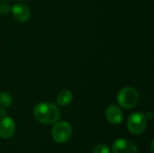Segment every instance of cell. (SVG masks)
Instances as JSON below:
<instances>
[{"instance_id": "cell-7", "label": "cell", "mask_w": 154, "mask_h": 153, "mask_svg": "<svg viewBox=\"0 0 154 153\" xmlns=\"http://www.w3.org/2000/svg\"><path fill=\"white\" fill-rule=\"evenodd\" d=\"M15 132V124L11 117L0 119V137L3 139L11 138Z\"/></svg>"}, {"instance_id": "cell-2", "label": "cell", "mask_w": 154, "mask_h": 153, "mask_svg": "<svg viewBox=\"0 0 154 153\" xmlns=\"http://www.w3.org/2000/svg\"><path fill=\"white\" fill-rule=\"evenodd\" d=\"M139 93L132 87H123L117 94V102L119 106L125 109H131L134 107L139 102Z\"/></svg>"}, {"instance_id": "cell-16", "label": "cell", "mask_w": 154, "mask_h": 153, "mask_svg": "<svg viewBox=\"0 0 154 153\" xmlns=\"http://www.w3.org/2000/svg\"><path fill=\"white\" fill-rule=\"evenodd\" d=\"M7 1H8V0H0V5H1V4H5V3H6Z\"/></svg>"}, {"instance_id": "cell-12", "label": "cell", "mask_w": 154, "mask_h": 153, "mask_svg": "<svg viewBox=\"0 0 154 153\" xmlns=\"http://www.w3.org/2000/svg\"><path fill=\"white\" fill-rule=\"evenodd\" d=\"M11 9H12V7L9 5H7L6 3L0 5V14H9L11 12Z\"/></svg>"}, {"instance_id": "cell-3", "label": "cell", "mask_w": 154, "mask_h": 153, "mask_svg": "<svg viewBox=\"0 0 154 153\" xmlns=\"http://www.w3.org/2000/svg\"><path fill=\"white\" fill-rule=\"evenodd\" d=\"M147 118L145 115L140 112L132 114L127 120V128L129 132L134 135H140L143 133L147 128Z\"/></svg>"}, {"instance_id": "cell-8", "label": "cell", "mask_w": 154, "mask_h": 153, "mask_svg": "<svg viewBox=\"0 0 154 153\" xmlns=\"http://www.w3.org/2000/svg\"><path fill=\"white\" fill-rule=\"evenodd\" d=\"M106 118L112 124H120L124 120V114L117 106L111 105L106 110Z\"/></svg>"}, {"instance_id": "cell-10", "label": "cell", "mask_w": 154, "mask_h": 153, "mask_svg": "<svg viewBox=\"0 0 154 153\" xmlns=\"http://www.w3.org/2000/svg\"><path fill=\"white\" fill-rule=\"evenodd\" d=\"M13 104V98L9 93L0 92V106L4 107H9Z\"/></svg>"}, {"instance_id": "cell-1", "label": "cell", "mask_w": 154, "mask_h": 153, "mask_svg": "<svg viewBox=\"0 0 154 153\" xmlns=\"http://www.w3.org/2000/svg\"><path fill=\"white\" fill-rule=\"evenodd\" d=\"M33 115L36 120L43 124H52L59 121L60 111L59 107L51 103H40L35 106Z\"/></svg>"}, {"instance_id": "cell-13", "label": "cell", "mask_w": 154, "mask_h": 153, "mask_svg": "<svg viewBox=\"0 0 154 153\" xmlns=\"http://www.w3.org/2000/svg\"><path fill=\"white\" fill-rule=\"evenodd\" d=\"M145 117L147 118V120H152L153 118V113L151 112V111L147 112V114L145 115Z\"/></svg>"}, {"instance_id": "cell-4", "label": "cell", "mask_w": 154, "mask_h": 153, "mask_svg": "<svg viewBox=\"0 0 154 153\" xmlns=\"http://www.w3.org/2000/svg\"><path fill=\"white\" fill-rule=\"evenodd\" d=\"M72 135L71 125L67 122L57 123L51 130V137L57 143H66L68 142Z\"/></svg>"}, {"instance_id": "cell-6", "label": "cell", "mask_w": 154, "mask_h": 153, "mask_svg": "<svg viewBox=\"0 0 154 153\" xmlns=\"http://www.w3.org/2000/svg\"><path fill=\"white\" fill-rule=\"evenodd\" d=\"M14 17L21 23H24L28 21L31 17V10L29 6L23 3H17L14 4L11 9Z\"/></svg>"}, {"instance_id": "cell-9", "label": "cell", "mask_w": 154, "mask_h": 153, "mask_svg": "<svg viewBox=\"0 0 154 153\" xmlns=\"http://www.w3.org/2000/svg\"><path fill=\"white\" fill-rule=\"evenodd\" d=\"M72 99H73L72 92L70 90L64 89L59 93V95L57 96V103L60 106H68L69 104H70Z\"/></svg>"}, {"instance_id": "cell-5", "label": "cell", "mask_w": 154, "mask_h": 153, "mask_svg": "<svg viewBox=\"0 0 154 153\" xmlns=\"http://www.w3.org/2000/svg\"><path fill=\"white\" fill-rule=\"evenodd\" d=\"M113 153H137L136 145L127 139H117L112 146Z\"/></svg>"}, {"instance_id": "cell-15", "label": "cell", "mask_w": 154, "mask_h": 153, "mask_svg": "<svg viewBox=\"0 0 154 153\" xmlns=\"http://www.w3.org/2000/svg\"><path fill=\"white\" fill-rule=\"evenodd\" d=\"M151 151H152V152H154V151H153V141L152 142V145H151Z\"/></svg>"}, {"instance_id": "cell-11", "label": "cell", "mask_w": 154, "mask_h": 153, "mask_svg": "<svg viewBox=\"0 0 154 153\" xmlns=\"http://www.w3.org/2000/svg\"><path fill=\"white\" fill-rule=\"evenodd\" d=\"M93 153H110V149L106 144H97L94 147Z\"/></svg>"}, {"instance_id": "cell-14", "label": "cell", "mask_w": 154, "mask_h": 153, "mask_svg": "<svg viewBox=\"0 0 154 153\" xmlns=\"http://www.w3.org/2000/svg\"><path fill=\"white\" fill-rule=\"evenodd\" d=\"M6 116V112L3 107H0V118L5 117Z\"/></svg>"}]
</instances>
